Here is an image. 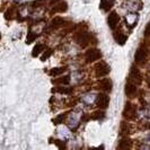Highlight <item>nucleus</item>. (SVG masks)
<instances>
[{
  "label": "nucleus",
  "instance_id": "nucleus-3",
  "mask_svg": "<svg viewBox=\"0 0 150 150\" xmlns=\"http://www.w3.org/2000/svg\"><path fill=\"white\" fill-rule=\"evenodd\" d=\"M102 58V53L98 49H89L85 53V60L87 63H91L94 61H97Z\"/></svg>",
  "mask_w": 150,
  "mask_h": 150
},
{
  "label": "nucleus",
  "instance_id": "nucleus-1",
  "mask_svg": "<svg viewBox=\"0 0 150 150\" xmlns=\"http://www.w3.org/2000/svg\"><path fill=\"white\" fill-rule=\"evenodd\" d=\"M91 38H93L91 34L81 30V32H78V33L76 34L75 41H76V43L78 45H80L81 47H86V46L91 42Z\"/></svg>",
  "mask_w": 150,
  "mask_h": 150
},
{
  "label": "nucleus",
  "instance_id": "nucleus-18",
  "mask_svg": "<svg viewBox=\"0 0 150 150\" xmlns=\"http://www.w3.org/2000/svg\"><path fill=\"white\" fill-rule=\"evenodd\" d=\"M66 67H60V68H53L52 70L50 71V75L53 76V77H55V76H59L61 74H63L64 71H66Z\"/></svg>",
  "mask_w": 150,
  "mask_h": 150
},
{
  "label": "nucleus",
  "instance_id": "nucleus-26",
  "mask_svg": "<svg viewBox=\"0 0 150 150\" xmlns=\"http://www.w3.org/2000/svg\"><path fill=\"white\" fill-rule=\"evenodd\" d=\"M144 36H150V23L147 25L146 30H144Z\"/></svg>",
  "mask_w": 150,
  "mask_h": 150
},
{
  "label": "nucleus",
  "instance_id": "nucleus-25",
  "mask_svg": "<svg viewBox=\"0 0 150 150\" xmlns=\"http://www.w3.org/2000/svg\"><path fill=\"white\" fill-rule=\"evenodd\" d=\"M54 144H57L60 149H64V148H66V144L62 142V141H59V140H55V141H54Z\"/></svg>",
  "mask_w": 150,
  "mask_h": 150
},
{
  "label": "nucleus",
  "instance_id": "nucleus-22",
  "mask_svg": "<svg viewBox=\"0 0 150 150\" xmlns=\"http://www.w3.org/2000/svg\"><path fill=\"white\" fill-rule=\"evenodd\" d=\"M66 115H67V113H64V114H60V115H58L55 119H53V123L55 124V125H59L62 123V121L66 119Z\"/></svg>",
  "mask_w": 150,
  "mask_h": 150
},
{
  "label": "nucleus",
  "instance_id": "nucleus-27",
  "mask_svg": "<svg viewBox=\"0 0 150 150\" xmlns=\"http://www.w3.org/2000/svg\"><path fill=\"white\" fill-rule=\"evenodd\" d=\"M58 1H60V0H51V4H53V2H58Z\"/></svg>",
  "mask_w": 150,
  "mask_h": 150
},
{
  "label": "nucleus",
  "instance_id": "nucleus-14",
  "mask_svg": "<svg viewBox=\"0 0 150 150\" xmlns=\"http://www.w3.org/2000/svg\"><path fill=\"white\" fill-rule=\"evenodd\" d=\"M52 83H55V85H68L70 83V76L67 75L63 76V77H60L59 79H53Z\"/></svg>",
  "mask_w": 150,
  "mask_h": 150
},
{
  "label": "nucleus",
  "instance_id": "nucleus-17",
  "mask_svg": "<svg viewBox=\"0 0 150 150\" xmlns=\"http://www.w3.org/2000/svg\"><path fill=\"white\" fill-rule=\"evenodd\" d=\"M130 133V125L125 122H122L121 123V128H120V134L121 135H128Z\"/></svg>",
  "mask_w": 150,
  "mask_h": 150
},
{
  "label": "nucleus",
  "instance_id": "nucleus-7",
  "mask_svg": "<svg viewBox=\"0 0 150 150\" xmlns=\"http://www.w3.org/2000/svg\"><path fill=\"white\" fill-rule=\"evenodd\" d=\"M146 59H147V49L143 46L138 47L134 54V61L137 63H142L143 61H146Z\"/></svg>",
  "mask_w": 150,
  "mask_h": 150
},
{
  "label": "nucleus",
  "instance_id": "nucleus-4",
  "mask_svg": "<svg viewBox=\"0 0 150 150\" xmlns=\"http://www.w3.org/2000/svg\"><path fill=\"white\" fill-rule=\"evenodd\" d=\"M123 116L127 120H135L137 119V108H135V106L128 102L125 104L124 111H123Z\"/></svg>",
  "mask_w": 150,
  "mask_h": 150
},
{
  "label": "nucleus",
  "instance_id": "nucleus-5",
  "mask_svg": "<svg viewBox=\"0 0 150 150\" xmlns=\"http://www.w3.org/2000/svg\"><path fill=\"white\" fill-rule=\"evenodd\" d=\"M96 105L99 108H107L108 107V104H110V97L104 94V93H99L97 96H96V100H95Z\"/></svg>",
  "mask_w": 150,
  "mask_h": 150
},
{
  "label": "nucleus",
  "instance_id": "nucleus-16",
  "mask_svg": "<svg viewBox=\"0 0 150 150\" xmlns=\"http://www.w3.org/2000/svg\"><path fill=\"white\" fill-rule=\"evenodd\" d=\"M64 24V21L61 18V17H54L52 21H51V24H50V26L52 27V28H58V27H60Z\"/></svg>",
  "mask_w": 150,
  "mask_h": 150
},
{
  "label": "nucleus",
  "instance_id": "nucleus-13",
  "mask_svg": "<svg viewBox=\"0 0 150 150\" xmlns=\"http://www.w3.org/2000/svg\"><path fill=\"white\" fill-rule=\"evenodd\" d=\"M45 49L44 44H42V43H38V44L34 46V49H33V51H32V55L34 57V58H36V57H38L40 54H41V52H43Z\"/></svg>",
  "mask_w": 150,
  "mask_h": 150
},
{
  "label": "nucleus",
  "instance_id": "nucleus-6",
  "mask_svg": "<svg viewBox=\"0 0 150 150\" xmlns=\"http://www.w3.org/2000/svg\"><path fill=\"white\" fill-rule=\"evenodd\" d=\"M129 80L134 83L135 85H139L142 81V76L140 74V71L137 69V68H131V71H130V76H129Z\"/></svg>",
  "mask_w": 150,
  "mask_h": 150
},
{
  "label": "nucleus",
  "instance_id": "nucleus-20",
  "mask_svg": "<svg viewBox=\"0 0 150 150\" xmlns=\"http://www.w3.org/2000/svg\"><path fill=\"white\" fill-rule=\"evenodd\" d=\"M15 10H16V7H15V6H11V7L8 8V10L6 11V13H5V17H6V19H13Z\"/></svg>",
  "mask_w": 150,
  "mask_h": 150
},
{
  "label": "nucleus",
  "instance_id": "nucleus-19",
  "mask_svg": "<svg viewBox=\"0 0 150 150\" xmlns=\"http://www.w3.org/2000/svg\"><path fill=\"white\" fill-rule=\"evenodd\" d=\"M104 116H105V113L103 111H96V112L90 114V119L91 120H99V119H103Z\"/></svg>",
  "mask_w": 150,
  "mask_h": 150
},
{
  "label": "nucleus",
  "instance_id": "nucleus-23",
  "mask_svg": "<svg viewBox=\"0 0 150 150\" xmlns=\"http://www.w3.org/2000/svg\"><path fill=\"white\" fill-rule=\"evenodd\" d=\"M52 53H53V51L51 50V49H47L46 51L44 52V54L41 57V61H45V60H47L51 55H52Z\"/></svg>",
  "mask_w": 150,
  "mask_h": 150
},
{
  "label": "nucleus",
  "instance_id": "nucleus-2",
  "mask_svg": "<svg viewBox=\"0 0 150 150\" xmlns=\"http://www.w3.org/2000/svg\"><path fill=\"white\" fill-rule=\"evenodd\" d=\"M94 70H95V76L96 78H100V77H104V76H107L111 71V68L110 66L104 62V61H99L95 64L94 67Z\"/></svg>",
  "mask_w": 150,
  "mask_h": 150
},
{
  "label": "nucleus",
  "instance_id": "nucleus-21",
  "mask_svg": "<svg viewBox=\"0 0 150 150\" xmlns=\"http://www.w3.org/2000/svg\"><path fill=\"white\" fill-rule=\"evenodd\" d=\"M36 38H38V34H34L33 32H28L27 33V38H26V43L27 44H30V43H33L35 40H36Z\"/></svg>",
  "mask_w": 150,
  "mask_h": 150
},
{
  "label": "nucleus",
  "instance_id": "nucleus-10",
  "mask_svg": "<svg viewBox=\"0 0 150 150\" xmlns=\"http://www.w3.org/2000/svg\"><path fill=\"white\" fill-rule=\"evenodd\" d=\"M125 95L129 96V97H132V96H134L135 94H137V85L134 83H132V81H130L129 80L127 85H125Z\"/></svg>",
  "mask_w": 150,
  "mask_h": 150
},
{
  "label": "nucleus",
  "instance_id": "nucleus-15",
  "mask_svg": "<svg viewBox=\"0 0 150 150\" xmlns=\"http://www.w3.org/2000/svg\"><path fill=\"white\" fill-rule=\"evenodd\" d=\"M131 147H132V143L127 138L125 139H122L120 142H119V144H117V148L119 149H130Z\"/></svg>",
  "mask_w": 150,
  "mask_h": 150
},
{
  "label": "nucleus",
  "instance_id": "nucleus-9",
  "mask_svg": "<svg viewBox=\"0 0 150 150\" xmlns=\"http://www.w3.org/2000/svg\"><path fill=\"white\" fill-rule=\"evenodd\" d=\"M120 21V17L117 15V13L116 11H112L110 15H108V18H107V24H108V26L114 30L116 26H117V23Z\"/></svg>",
  "mask_w": 150,
  "mask_h": 150
},
{
  "label": "nucleus",
  "instance_id": "nucleus-8",
  "mask_svg": "<svg viewBox=\"0 0 150 150\" xmlns=\"http://www.w3.org/2000/svg\"><path fill=\"white\" fill-rule=\"evenodd\" d=\"M97 87L98 89H102L104 90V91H112V88H113V83L111 79H108V78H105V79H100L99 81L97 83Z\"/></svg>",
  "mask_w": 150,
  "mask_h": 150
},
{
  "label": "nucleus",
  "instance_id": "nucleus-24",
  "mask_svg": "<svg viewBox=\"0 0 150 150\" xmlns=\"http://www.w3.org/2000/svg\"><path fill=\"white\" fill-rule=\"evenodd\" d=\"M57 91H59L61 94H71L72 93V88H63V87H58Z\"/></svg>",
  "mask_w": 150,
  "mask_h": 150
},
{
  "label": "nucleus",
  "instance_id": "nucleus-11",
  "mask_svg": "<svg viewBox=\"0 0 150 150\" xmlns=\"http://www.w3.org/2000/svg\"><path fill=\"white\" fill-rule=\"evenodd\" d=\"M114 38H115V41H116L120 45H124L125 44V42L128 41V36H127L124 33H122L121 30L116 32V33L114 34Z\"/></svg>",
  "mask_w": 150,
  "mask_h": 150
},
{
  "label": "nucleus",
  "instance_id": "nucleus-12",
  "mask_svg": "<svg viewBox=\"0 0 150 150\" xmlns=\"http://www.w3.org/2000/svg\"><path fill=\"white\" fill-rule=\"evenodd\" d=\"M67 10H68V4L64 2V1H62V2L58 4L55 7L53 8L51 13H66Z\"/></svg>",
  "mask_w": 150,
  "mask_h": 150
}]
</instances>
